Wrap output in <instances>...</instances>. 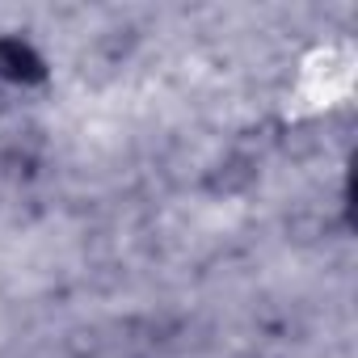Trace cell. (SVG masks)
<instances>
[{"label": "cell", "mask_w": 358, "mask_h": 358, "mask_svg": "<svg viewBox=\"0 0 358 358\" xmlns=\"http://www.w3.org/2000/svg\"><path fill=\"white\" fill-rule=\"evenodd\" d=\"M0 72L5 76H34L38 72V59L30 55V47H22V43H0Z\"/></svg>", "instance_id": "cell-1"}]
</instances>
